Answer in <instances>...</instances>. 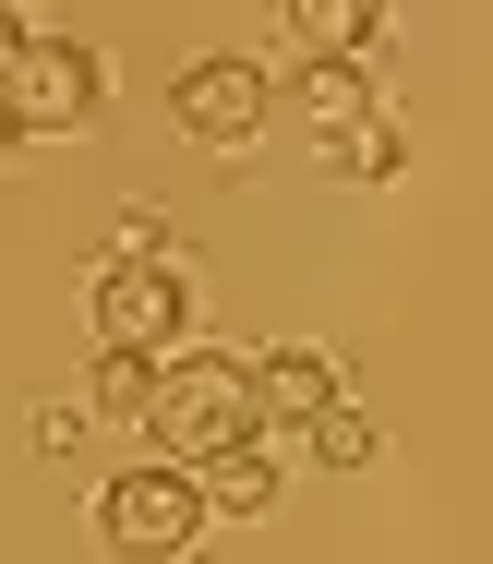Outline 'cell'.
I'll use <instances>...</instances> for the list:
<instances>
[{
	"mask_svg": "<svg viewBox=\"0 0 493 564\" xmlns=\"http://www.w3.org/2000/svg\"><path fill=\"white\" fill-rule=\"evenodd\" d=\"M144 433L169 468H217V456L265 445V397H253V348H181L169 372H157V409H144Z\"/></svg>",
	"mask_w": 493,
	"mask_h": 564,
	"instance_id": "obj_1",
	"label": "cell"
},
{
	"mask_svg": "<svg viewBox=\"0 0 493 564\" xmlns=\"http://www.w3.org/2000/svg\"><path fill=\"white\" fill-rule=\"evenodd\" d=\"M205 480L193 468H169V456H132V468H109L97 480V553L109 564H181L193 541H205Z\"/></svg>",
	"mask_w": 493,
	"mask_h": 564,
	"instance_id": "obj_2",
	"label": "cell"
},
{
	"mask_svg": "<svg viewBox=\"0 0 493 564\" xmlns=\"http://www.w3.org/2000/svg\"><path fill=\"white\" fill-rule=\"evenodd\" d=\"M85 325H97V348H121V360H181L193 348V276H181V252L169 264H97Z\"/></svg>",
	"mask_w": 493,
	"mask_h": 564,
	"instance_id": "obj_3",
	"label": "cell"
},
{
	"mask_svg": "<svg viewBox=\"0 0 493 564\" xmlns=\"http://www.w3.org/2000/svg\"><path fill=\"white\" fill-rule=\"evenodd\" d=\"M277 109V73L253 61V48H205V61H181V85H169V120L193 132V144H217V156H242L253 132Z\"/></svg>",
	"mask_w": 493,
	"mask_h": 564,
	"instance_id": "obj_4",
	"label": "cell"
},
{
	"mask_svg": "<svg viewBox=\"0 0 493 564\" xmlns=\"http://www.w3.org/2000/svg\"><path fill=\"white\" fill-rule=\"evenodd\" d=\"M0 109H12V132L61 144V132H85V120L109 109V61H97V48H73V36H36V48H24V73L0 85Z\"/></svg>",
	"mask_w": 493,
	"mask_h": 564,
	"instance_id": "obj_5",
	"label": "cell"
},
{
	"mask_svg": "<svg viewBox=\"0 0 493 564\" xmlns=\"http://www.w3.org/2000/svg\"><path fill=\"white\" fill-rule=\"evenodd\" d=\"M253 397H265V433L277 445H301L325 409H350L337 397V348H253Z\"/></svg>",
	"mask_w": 493,
	"mask_h": 564,
	"instance_id": "obj_6",
	"label": "cell"
},
{
	"mask_svg": "<svg viewBox=\"0 0 493 564\" xmlns=\"http://www.w3.org/2000/svg\"><path fill=\"white\" fill-rule=\"evenodd\" d=\"M277 48H289V73L373 61V48H385V12H373V0H289V12H277Z\"/></svg>",
	"mask_w": 493,
	"mask_h": 564,
	"instance_id": "obj_7",
	"label": "cell"
},
{
	"mask_svg": "<svg viewBox=\"0 0 493 564\" xmlns=\"http://www.w3.org/2000/svg\"><path fill=\"white\" fill-rule=\"evenodd\" d=\"M277 492H289V468H277V433L205 468V505H217V517H277Z\"/></svg>",
	"mask_w": 493,
	"mask_h": 564,
	"instance_id": "obj_8",
	"label": "cell"
},
{
	"mask_svg": "<svg viewBox=\"0 0 493 564\" xmlns=\"http://www.w3.org/2000/svg\"><path fill=\"white\" fill-rule=\"evenodd\" d=\"M325 169H337V181H397V169H409V132L373 109V120H350V132H325Z\"/></svg>",
	"mask_w": 493,
	"mask_h": 564,
	"instance_id": "obj_9",
	"label": "cell"
},
{
	"mask_svg": "<svg viewBox=\"0 0 493 564\" xmlns=\"http://www.w3.org/2000/svg\"><path fill=\"white\" fill-rule=\"evenodd\" d=\"M157 372H169V360H121V348H97L85 409H97V421H144V409H157Z\"/></svg>",
	"mask_w": 493,
	"mask_h": 564,
	"instance_id": "obj_10",
	"label": "cell"
},
{
	"mask_svg": "<svg viewBox=\"0 0 493 564\" xmlns=\"http://www.w3.org/2000/svg\"><path fill=\"white\" fill-rule=\"evenodd\" d=\"M301 109H313V132H350V120H373V73H362V61L301 73Z\"/></svg>",
	"mask_w": 493,
	"mask_h": 564,
	"instance_id": "obj_11",
	"label": "cell"
},
{
	"mask_svg": "<svg viewBox=\"0 0 493 564\" xmlns=\"http://www.w3.org/2000/svg\"><path fill=\"white\" fill-rule=\"evenodd\" d=\"M301 456H313V468H373L385 433H373V409H325V421L301 433Z\"/></svg>",
	"mask_w": 493,
	"mask_h": 564,
	"instance_id": "obj_12",
	"label": "cell"
},
{
	"mask_svg": "<svg viewBox=\"0 0 493 564\" xmlns=\"http://www.w3.org/2000/svg\"><path fill=\"white\" fill-rule=\"evenodd\" d=\"M24 48H36V36H24V24H12V12H0V85H12V73H24Z\"/></svg>",
	"mask_w": 493,
	"mask_h": 564,
	"instance_id": "obj_13",
	"label": "cell"
}]
</instances>
